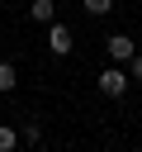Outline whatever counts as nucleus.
<instances>
[{"mask_svg":"<svg viewBox=\"0 0 142 152\" xmlns=\"http://www.w3.org/2000/svg\"><path fill=\"white\" fill-rule=\"evenodd\" d=\"M47 52H52V57H66V52H71V28L57 24V19L47 24Z\"/></svg>","mask_w":142,"mask_h":152,"instance_id":"nucleus-3","label":"nucleus"},{"mask_svg":"<svg viewBox=\"0 0 142 152\" xmlns=\"http://www.w3.org/2000/svg\"><path fill=\"white\" fill-rule=\"evenodd\" d=\"M128 76H133V81H142V52H133V62H128Z\"/></svg>","mask_w":142,"mask_h":152,"instance_id":"nucleus-9","label":"nucleus"},{"mask_svg":"<svg viewBox=\"0 0 142 152\" xmlns=\"http://www.w3.org/2000/svg\"><path fill=\"white\" fill-rule=\"evenodd\" d=\"M104 52H109V62H133L137 43H133L128 33H109V38H104Z\"/></svg>","mask_w":142,"mask_h":152,"instance_id":"nucleus-2","label":"nucleus"},{"mask_svg":"<svg viewBox=\"0 0 142 152\" xmlns=\"http://www.w3.org/2000/svg\"><path fill=\"white\" fill-rule=\"evenodd\" d=\"M137 142H142V133H137Z\"/></svg>","mask_w":142,"mask_h":152,"instance_id":"nucleus-10","label":"nucleus"},{"mask_svg":"<svg viewBox=\"0 0 142 152\" xmlns=\"http://www.w3.org/2000/svg\"><path fill=\"white\" fill-rule=\"evenodd\" d=\"M95 86H99V95H109V100H118V95H128V86H133V76L118 66V62H109L99 76H95Z\"/></svg>","mask_w":142,"mask_h":152,"instance_id":"nucleus-1","label":"nucleus"},{"mask_svg":"<svg viewBox=\"0 0 142 152\" xmlns=\"http://www.w3.org/2000/svg\"><path fill=\"white\" fill-rule=\"evenodd\" d=\"M19 86V71H14V62H0V95H9Z\"/></svg>","mask_w":142,"mask_h":152,"instance_id":"nucleus-5","label":"nucleus"},{"mask_svg":"<svg viewBox=\"0 0 142 152\" xmlns=\"http://www.w3.org/2000/svg\"><path fill=\"white\" fill-rule=\"evenodd\" d=\"M28 19H33V24H43V28H47V24H52V19H57V5H52V0H33V5H28Z\"/></svg>","mask_w":142,"mask_h":152,"instance_id":"nucleus-4","label":"nucleus"},{"mask_svg":"<svg viewBox=\"0 0 142 152\" xmlns=\"http://www.w3.org/2000/svg\"><path fill=\"white\" fill-rule=\"evenodd\" d=\"M14 147H19V128L0 124V152H14Z\"/></svg>","mask_w":142,"mask_h":152,"instance_id":"nucleus-6","label":"nucleus"},{"mask_svg":"<svg viewBox=\"0 0 142 152\" xmlns=\"http://www.w3.org/2000/svg\"><path fill=\"white\" fill-rule=\"evenodd\" d=\"M38 138H43L38 124H24V128H19V142H38Z\"/></svg>","mask_w":142,"mask_h":152,"instance_id":"nucleus-8","label":"nucleus"},{"mask_svg":"<svg viewBox=\"0 0 142 152\" xmlns=\"http://www.w3.org/2000/svg\"><path fill=\"white\" fill-rule=\"evenodd\" d=\"M80 5H85V14H95V19H99V14H109V10H114V0H80Z\"/></svg>","mask_w":142,"mask_h":152,"instance_id":"nucleus-7","label":"nucleus"}]
</instances>
